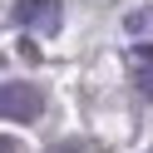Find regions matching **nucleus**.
<instances>
[{
    "label": "nucleus",
    "mask_w": 153,
    "mask_h": 153,
    "mask_svg": "<svg viewBox=\"0 0 153 153\" xmlns=\"http://www.w3.org/2000/svg\"><path fill=\"white\" fill-rule=\"evenodd\" d=\"M40 109H45V99H40V89H35V84H20V79L0 84V119L30 123V119H40Z\"/></svg>",
    "instance_id": "f257e3e1"
},
{
    "label": "nucleus",
    "mask_w": 153,
    "mask_h": 153,
    "mask_svg": "<svg viewBox=\"0 0 153 153\" xmlns=\"http://www.w3.org/2000/svg\"><path fill=\"white\" fill-rule=\"evenodd\" d=\"M15 25L40 30V35H54L64 25V5L59 0H20V5H15Z\"/></svg>",
    "instance_id": "f03ea898"
},
{
    "label": "nucleus",
    "mask_w": 153,
    "mask_h": 153,
    "mask_svg": "<svg viewBox=\"0 0 153 153\" xmlns=\"http://www.w3.org/2000/svg\"><path fill=\"white\" fill-rule=\"evenodd\" d=\"M128 69H133V84L153 99V45H138V50L128 54Z\"/></svg>",
    "instance_id": "7ed1b4c3"
},
{
    "label": "nucleus",
    "mask_w": 153,
    "mask_h": 153,
    "mask_svg": "<svg viewBox=\"0 0 153 153\" xmlns=\"http://www.w3.org/2000/svg\"><path fill=\"white\" fill-rule=\"evenodd\" d=\"M45 153H89L84 143H74V138H64V143H54V148H45Z\"/></svg>",
    "instance_id": "20e7f679"
}]
</instances>
